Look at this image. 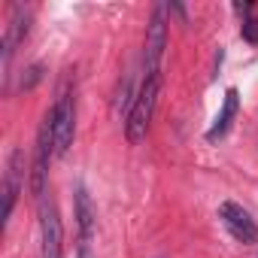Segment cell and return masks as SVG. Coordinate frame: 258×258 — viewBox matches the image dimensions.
Listing matches in <instances>:
<instances>
[{"mask_svg": "<svg viewBox=\"0 0 258 258\" xmlns=\"http://www.w3.org/2000/svg\"><path fill=\"white\" fill-rule=\"evenodd\" d=\"M158 94H161V73L143 76V85H140L131 109H127V121H124V137L131 146H137L146 137L152 115H155V106H158Z\"/></svg>", "mask_w": 258, "mask_h": 258, "instance_id": "cell-1", "label": "cell"}, {"mask_svg": "<svg viewBox=\"0 0 258 258\" xmlns=\"http://www.w3.org/2000/svg\"><path fill=\"white\" fill-rule=\"evenodd\" d=\"M55 155V137H52V112H46L40 134H37V155H34V167H31V191L37 201L46 198V185H49V158Z\"/></svg>", "mask_w": 258, "mask_h": 258, "instance_id": "cell-2", "label": "cell"}, {"mask_svg": "<svg viewBox=\"0 0 258 258\" xmlns=\"http://www.w3.org/2000/svg\"><path fill=\"white\" fill-rule=\"evenodd\" d=\"M76 134V97L73 91H61V97L52 106V137H55V155H67Z\"/></svg>", "mask_w": 258, "mask_h": 258, "instance_id": "cell-3", "label": "cell"}, {"mask_svg": "<svg viewBox=\"0 0 258 258\" xmlns=\"http://www.w3.org/2000/svg\"><path fill=\"white\" fill-rule=\"evenodd\" d=\"M40 258H64V231L52 198L40 201Z\"/></svg>", "mask_w": 258, "mask_h": 258, "instance_id": "cell-4", "label": "cell"}, {"mask_svg": "<svg viewBox=\"0 0 258 258\" xmlns=\"http://www.w3.org/2000/svg\"><path fill=\"white\" fill-rule=\"evenodd\" d=\"M164 7H155L152 19H149V28H146V52H143V67L146 73L143 76H155L161 70V58H164V49H167V19H164Z\"/></svg>", "mask_w": 258, "mask_h": 258, "instance_id": "cell-5", "label": "cell"}, {"mask_svg": "<svg viewBox=\"0 0 258 258\" xmlns=\"http://www.w3.org/2000/svg\"><path fill=\"white\" fill-rule=\"evenodd\" d=\"M219 219H222V225L228 228V234H231L234 240H240V243H255V240H258V225H255V219H252L240 204L225 201V204L219 207Z\"/></svg>", "mask_w": 258, "mask_h": 258, "instance_id": "cell-6", "label": "cell"}, {"mask_svg": "<svg viewBox=\"0 0 258 258\" xmlns=\"http://www.w3.org/2000/svg\"><path fill=\"white\" fill-rule=\"evenodd\" d=\"M22 185H25V152L13 149L10 161H7V173H4V222L13 216L16 201L22 195Z\"/></svg>", "mask_w": 258, "mask_h": 258, "instance_id": "cell-7", "label": "cell"}, {"mask_svg": "<svg viewBox=\"0 0 258 258\" xmlns=\"http://www.w3.org/2000/svg\"><path fill=\"white\" fill-rule=\"evenodd\" d=\"M76 225H79V258H91V240H94V204H91L85 185L76 188Z\"/></svg>", "mask_w": 258, "mask_h": 258, "instance_id": "cell-8", "label": "cell"}, {"mask_svg": "<svg viewBox=\"0 0 258 258\" xmlns=\"http://www.w3.org/2000/svg\"><path fill=\"white\" fill-rule=\"evenodd\" d=\"M237 109H240V91H237V88H228V91H225V103H222V109H219L213 127L207 131V140H210V143H216V140H222V137L228 134L231 121L237 118Z\"/></svg>", "mask_w": 258, "mask_h": 258, "instance_id": "cell-9", "label": "cell"}, {"mask_svg": "<svg viewBox=\"0 0 258 258\" xmlns=\"http://www.w3.org/2000/svg\"><path fill=\"white\" fill-rule=\"evenodd\" d=\"M28 25H31V13H25V7H16V13L10 19V28H7V37H4V61H10L16 46L28 37Z\"/></svg>", "mask_w": 258, "mask_h": 258, "instance_id": "cell-10", "label": "cell"}, {"mask_svg": "<svg viewBox=\"0 0 258 258\" xmlns=\"http://www.w3.org/2000/svg\"><path fill=\"white\" fill-rule=\"evenodd\" d=\"M240 37L246 43H258V19H246L243 28H240Z\"/></svg>", "mask_w": 258, "mask_h": 258, "instance_id": "cell-11", "label": "cell"}]
</instances>
